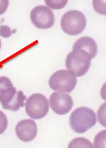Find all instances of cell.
<instances>
[{"label": "cell", "instance_id": "1", "mask_svg": "<svg viewBox=\"0 0 106 148\" xmlns=\"http://www.w3.org/2000/svg\"><path fill=\"white\" fill-rule=\"evenodd\" d=\"M96 113L86 107L76 108L72 112L70 118V125L73 131L82 134L96 124Z\"/></svg>", "mask_w": 106, "mask_h": 148}, {"label": "cell", "instance_id": "2", "mask_svg": "<svg viewBox=\"0 0 106 148\" xmlns=\"http://www.w3.org/2000/svg\"><path fill=\"white\" fill-rule=\"evenodd\" d=\"M91 58L86 51L79 48H74L67 56L66 68L72 71L77 77H81L89 71L91 64Z\"/></svg>", "mask_w": 106, "mask_h": 148}, {"label": "cell", "instance_id": "3", "mask_svg": "<svg viewBox=\"0 0 106 148\" xmlns=\"http://www.w3.org/2000/svg\"><path fill=\"white\" fill-rule=\"evenodd\" d=\"M86 25V17L78 10H70L63 14L60 20V27L67 35L76 36L81 34Z\"/></svg>", "mask_w": 106, "mask_h": 148}, {"label": "cell", "instance_id": "4", "mask_svg": "<svg viewBox=\"0 0 106 148\" xmlns=\"http://www.w3.org/2000/svg\"><path fill=\"white\" fill-rule=\"evenodd\" d=\"M76 75L72 71L60 70L56 71L49 79L51 89L59 93H70L76 86Z\"/></svg>", "mask_w": 106, "mask_h": 148}, {"label": "cell", "instance_id": "5", "mask_svg": "<svg viewBox=\"0 0 106 148\" xmlns=\"http://www.w3.org/2000/svg\"><path fill=\"white\" fill-rule=\"evenodd\" d=\"M50 110L48 100L43 94L35 93L30 96L26 103L27 115L33 119L45 117Z\"/></svg>", "mask_w": 106, "mask_h": 148}, {"label": "cell", "instance_id": "6", "mask_svg": "<svg viewBox=\"0 0 106 148\" xmlns=\"http://www.w3.org/2000/svg\"><path fill=\"white\" fill-rule=\"evenodd\" d=\"M30 19L33 25L41 29H49L55 23V16L50 8L40 5L35 7L30 12Z\"/></svg>", "mask_w": 106, "mask_h": 148}, {"label": "cell", "instance_id": "7", "mask_svg": "<svg viewBox=\"0 0 106 148\" xmlns=\"http://www.w3.org/2000/svg\"><path fill=\"white\" fill-rule=\"evenodd\" d=\"M50 107L58 115H64L70 112L73 106V100L70 95L54 92L50 97Z\"/></svg>", "mask_w": 106, "mask_h": 148}, {"label": "cell", "instance_id": "8", "mask_svg": "<svg viewBox=\"0 0 106 148\" xmlns=\"http://www.w3.org/2000/svg\"><path fill=\"white\" fill-rule=\"evenodd\" d=\"M15 131L17 137L19 140L28 142L31 141L36 137L37 126L33 120L26 119L17 124Z\"/></svg>", "mask_w": 106, "mask_h": 148}, {"label": "cell", "instance_id": "9", "mask_svg": "<svg viewBox=\"0 0 106 148\" xmlns=\"http://www.w3.org/2000/svg\"><path fill=\"white\" fill-rule=\"evenodd\" d=\"M17 94L16 88L13 87L11 81L5 76L0 77V102L3 109H5Z\"/></svg>", "mask_w": 106, "mask_h": 148}, {"label": "cell", "instance_id": "10", "mask_svg": "<svg viewBox=\"0 0 106 148\" xmlns=\"http://www.w3.org/2000/svg\"><path fill=\"white\" fill-rule=\"evenodd\" d=\"M79 48L86 51L90 54L91 59L96 56L98 47L96 41L89 36H83L76 40L73 45V49Z\"/></svg>", "mask_w": 106, "mask_h": 148}, {"label": "cell", "instance_id": "11", "mask_svg": "<svg viewBox=\"0 0 106 148\" xmlns=\"http://www.w3.org/2000/svg\"><path fill=\"white\" fill-rule=\"evenodd\" d=\"M94 145L89 140L83 138L73 139L69 145V148H93Z\"/></svg>", "mask_w": 106, "mask_h": 148}, {"label": "cell", "instance_id": "12", "mask_svg": "<svg viewBox=\"0 0 106 148\" xmlns=\"http://www.w3.org/2000/svg\"><path fill=\"white\" fill-rule=\"evenodd\" d=\"M93 145L96 148H106V130L96 134L94 139Z\"/></svg>", "mask_w": 106, "mask_h": 148}, {"label": "cell", "instance_id": "13", "mask_svg": "<svg viewBox=\"0 0 106 148\" xmlns=\"http://www.w3.org/2000/svg\"><path fill=\"white\" fill-rule=\"evenodd\" d=\"M44 1L50 9L60 10L66 6L68 0H44Z\"/></svg>", "mask_w": 106, "mask_h": 148}, {"label": "cell", "instance_id": "14", "mask_svg": "<svg viewBox=\"0 0 106 148\" xmlns=\"http://www.w3.org/2000/svg\"><path fill=\"white\" fill-rule=\"evenodd\" d=\"M92 5L96 13L106 16V0H93Z\"/></svg>", "mask_w": 106, "mask_h": 148}, {"label": "cell", "instance_id": "15", "mask_svg": "<svg viewBox=\"0 0 106 148\" xmlns=\"http://www.w3.org/2000/svg\"><path fill=\"white\" fill-rule=\"evenodd\" d=\"M96 115L98 122L106 128V102L100 106Z\"/></svg>", "mask_w": 106, "mask_h": 148}, {"label": "cell", "instance_id": "16", "mask_svg": "<svg viewBox=\"0 0 106 148\" xmlns=\"http://www.w3.org/2000/svg\"><path fill=\"white\" fill-rule=\"evenodd\" d=\"M8 121L7 116L0 110V134L3 133L7 130Z\"/></svg>", "mask_w": 106, "mask_h": 148}, {"label": "cell", "instance_id": "17", "mask_svg": "<svg viewBox=\"0 0 106 148\" xmlns=\"http://www.w3.org/2000/svg\"><path fill=\"white\" fill-rule=\"evenodd\" d=\"M15 32V30H11L7 26H0V35L4 38H7Z\"/></svg>", "mask_w": 106, "mask_h": 148}, {"label": "cell", "instance_id": "18", "mask_svg": "<svg viewBox=\"0 0 106 148\" xmlns=\"http://www.w3.org/2000/svg\"><path fill=\"white\" fill-rule=\"evenodd\" d=\"M9 5V0H0V15L4 14Z\"/></svg>", "mask_w": 106, "mask_h": 148}, {"label": "cell", "instance_id": "19", "mask_svg": "<svg viewBox=\"0 0 106 148\" xmlns=\"http://www.w3.org/2000/svg\"><path fill=\"white\" fill-rule=\"evenodd\" d=\"M100 95L103 100L106 101V82L104 83L101 88Z\"/></svg>", "mask_w": 106, "mask_h": 148}, {"label": "cell", "instance_id": "20", "mask_svg": "<svg viewBox=\"0 0 106 148\" xmlns=\"http://www.w3.org/2000/svg\"><path fill=\"white\" fill-rule=\"evenodd\" d=\"M1 40H0V49H1Z\"/></svg>", "mask_w": 106, "mask_h": 148}]
</instances>
